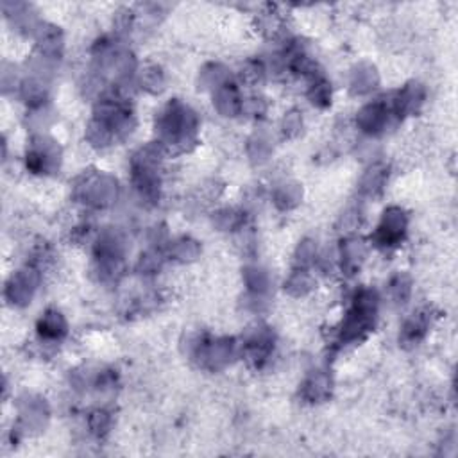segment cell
Returning a JSON list of instances; mask_svg holds the SVG:
<instances>
[{"mask_svg": "<svg viewBox=\"0 0 458 458\" xmlns=\"http://www.w3.org/2000/svg\"><path fill=\"white\" fill-rule=\"evenodd\" d=\"M405 229V217L401 211H389L385 213V219H383V224L380 228V237H381V243H385V245H392L396 240H399V237L403 234Z\"/></svg>", "mask_w": 458, "mask_h": 458, "instance_id": "obj_1", "label": "cell"}, {"mask_svg": "<svg viewBox=\"0 0 458 458\" xmlns=\"http://www.w3.org/2000/svg\"><path fill=\"white\" fill-rule=\"evenodd\" d=\"M64 330H67V326H64V321L61 319L60 313L49 312L40 322V333L47 339H58V337L64 335Z\"/></svg>", "mask_w": 458, "mask_h": 458, "instance_id": "obj_2", "label": "cell"}]
</instances>
